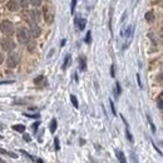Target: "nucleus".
I'll list each match as a JSON object with an SVG mask.
<instances>
[{
	"label": "nucleus",
	"instance_id": "28",
	"mask_svg": "<svg viewBox=\"0 0 163 163\" xmlns=\"http://www.w3.org/2000/svg\"><path fill=\"white\" fill-rule=\"evenodd\" d=\"M75 6H77V0H72V6H70V11L72 13H74Z\"/></svg>",
	"mask_w": 163,
	"mask_h": 163
},
{
	"label": "nucleus",
	"instance_id": "19",
	"mask_svg": "<svg viewBox=\"0 0 163 163\" xmlns=\"http://www.w3.org/2000/svg\"><path fill=\"white\" fill-rule=\"evenodd\" d=\"M117 157L119 159V162H122V163H125V157H124V153L123 152H120V151H117Z\"/></svg>",
	"mask_w": 163,
	"mask_h": 163
},
{
	"label": "nucleus",
	"instance_id": "38",
	"mask_svg": "<svg viewBox=\"0 0 163 163\" xmlns=\"http://www.w3.org/2000/svg\"><path fill=\"white\" fill-rule=\"evenodd\" d=\"M161 78H162V79H163V73H162V74H161Z\"/></svg>",
	"mask_w": 163,
	"mask_h": 163
},
{
	"label": "nucleus",
	"instance_id": "4",
	"mask_svg": "<svg viewBox=\"0 0 163 163\" xmlns=\"http://www.w3.org/2000/svg\"><path fill=\"white\" fill-rule=\"evenodd\" d=\"M19 62V54L14 53V54H9L8 60H6V64H8L9 68H14Z\"/></svg>",
	"mask_w": 163,
	"mask_h": 163
},
{
	"label": "nucleus",
	"instance_id": "12",
	"mask_svg": "<svg viewBox=\"0 0 163 163\" xmlns=\"http://www.w3.org/2000/svg\"><path fill=\"white\" fill-rule=\"evenodd\" d=\"M13 129L17 131V132H19V133H24V132H25V127H24L23 124H14V125H13Z\"/></svg>",
	"mask_w": 163,
	"mask_h": 163
},
{
	"label": "nucleus",
	"instance_id": "26",
	"mask_svg": "<svg viewBox=\"0 0 163 163\" xmlns=\"http://www.w3.org/2000/svg\"><path fill=\"white\" fill-rule=\"evenodd\" d=\"M90 37H92V33H90V32H88V33H87V35H86V43H87V44H89L90 41H92V38H90Z\"/></svg>",
	"mask_w": 163,
	"mask_h": 163
},
{
	"label": "nucleus",
	"instance_id": "39",
	"mask_svg": "<svg viewBox=\"0 0 163 163\" xmlns=\"http://www.w3.org/2000/svg\"><path fill=\"white\" fill-rule=\"evenodd\" d=\"M0 162H2V159H0Z\"/></svg>",
	"mask_w": 163,
	"mask_h": 163
},
{
	"label": "nucleus",
	"instance_id": "24",
	"mask_svg": "<svg viewBox=\"0 0 163 163\" xmlns=\"http://www.w3.org/2000/svg\"><path fill=\"white\" fill-rule=\"evenodd\" d=\"M28 3H29L28 0H19V5L22 6V8H26V6H28Z\"/></svg>",
	"mask_w": 163,
	"mask_h": 163
},
{
	"label": "nucleus",
	"instance_id": "35",
	"mask_svg": "<svg viewBox=\"0 0 163 163\" xmlns=\"http://www.w3.org/2000/svg\"><path fill=\"white\" fill-rule=\"evenodd\" d=\"M11 83H14L13 80H2L0 82V84H11Z\"/></svg>",
	"mask_w": 163,
	"mask_h": 163
},
{
	"label": "nucleus",
	"instance_id": "27",
	"mask_svg": "<svg viewBox=\"0 0 163 163\" xmlns=\"http://www.w3.org/2000/svg\"><path fill=\"white\" fill-rule=\"evenodd\" d=\"M120 92H122V89H120L119 83H117V84H116V95H117V97L120 94Z\"/></svg>",
	"mask_w": 163,
	"mask_h": 163
},
{
	"label": "nucleus",
	"instance_id": "33",
	"mask_svg": "<svg viewBox=\"0 0 163 163\" xmlns=\"http://www.w3.org/2000/svg\"><path fill=\"white\" fill-rule=\"evenodd\" d=\"M39 124H40V122H37V123H34V124L32 125V127H33V131H34V132H37V129H38Z\"/></svg>",
	"mask_w": 163,
	"mask_h": 163
},
{
	"label": "nucleus",
	"instance_id": "9",
	"mask_svg": "<svg viewBox=\"0 0 163 163\" xmlns=\"http://www.w3.org/2000/svg\"><path fill=\"white\" fill-rule=\"evenodd\" d=\"M75 25L79 28V30H83L84 28H86V25H87V20L86 19H83V18H75Z\"/></svg>",
	"mask_w": 163,
	"mask_h": 163
},
{
	"label": "nucleus",
	"instance_id": "36",
	"mask_svg": "<svg viewBox=\"0 0 163 163\" xmlns=\"http://www.w3.org/2000/svg\"><path fill=\"white\" fill-rule=\"evenodd\" d=\"M137 82H138V87L142 88V83H140V77H139V74H137Z\"/></svg>",
	"mask_w": 163,
	"mask_h": 163
},
{
	"label": "nucleus",
	"instance_id": "8",
	"mask_svg": "<svg viewBox=\"0 0 163 163\" xmlns=\"http://www.w3.org/2000/svg\"><path fill=\"white\" fill-rule=\"evenodd\" d=\"M6 6H8V9H9L10 11H18L19 8H20L19 3H18V2H14V0H10V2L6 4Z\"/></svg>",
	"mask_w": 163,
	"mask_h": 163
},
{
	"label": "nucleus",
	"instance_id": "13",
	"mask_svg": "<svg viewBox=\"0 0 163 163\" xmlns=\"http://www.w3.org/2000/svg\"><path fill=\"white\" fill-rule=\"evenodd\" d=\"M144 18H146V20H147L148 23H152L153 20H154V14H153V11H147L146 15H144Z\"/></svg>",
	"mask_w": 163,
	"mask_h": 163
},
{
	"label": "nucleus",
	"instance_id": "31",
	"mask_svg": "<svg viewBox=\"0 0 163 163\" xmlns=\"http://www.w3.org/2000/svg\"><path fill=\"white\" fill-rule=\"evenodd\" d=\"M25 117H28V118H35V119H38L40 116L39 114H26V113H25V114H24Z\"/></svg>",
	"mask_w": 163,
	"mask_h": 163
},
{
	"label": "nucleus",
	"instance_id": "6",
	"mask_svg": "<svg viewBox=\"0 0 163 163\" xmlns=\"http://www.w3.org/2000/svg\"><path fill=\"white\" fill-rule=\"evenodd\" d=\"M44 17H45V20L48 23H52L53 19H54V14L52 11V9L49 6H44Z\"/></svg>",
	"mask_w": 163,
	"mask_h": 163
},
{
	"label": "nucleus",
	"instance_id": "37",
	"mask_svg": "<svg viewBox=\"0 0 163 163\" xmlns=\"http://www.w3.org/2000/svg\"><path fill=\"white\" fill-rule=\"evenodd\" d=\"M2 63H3V55L0 54V64H2Z\"/></svg>",
	"mask_w": 163,
	"mask_h": 163
},
{
	"label": "nucleus",
	"instance_id": "11",
	"mask_svg": "<svg viewBox=\"0 0 163 163\" xmlns=\"http://www.w3.org/2000/svg\"><path fill=\"white\" fill-rule=\"evenodd\" d=\"M22 18L25 20V22L29 23V24H33V23H34V20H33V18H32V13H30V11H24V13L22 14Z\"/></svg>",
	"mask_w": 163,
	"mask_h": 163
},
{
	"label": "nucleus",
	"instance_id": "29",
	"mask_svg": "<svg viewBox=\"0 0 163 163\" xmlns=\"http://www.w3.org/2000/svg\"><path fill=\"white\" fill-rule=\"evenodd\" d=\"M110 77H112V78L116 77V68H114V64L110 67Z\"/></svg>",
	"mask_w": 163,
	"mask_h": 163
},
{
	"label": "nucleus",
	"instance_id": "22",
	"mask_svg": "<svg viewBox=\"0 0 163 163\" xmlns=\"http://www.w3.org/2000/svg\"><path fill=\"white\" fill-rule=\"evenodd\" d=\"M147 119H148V122H149V124H151V129H152V132L154 133V132H155V127H154V123L152 122L151 116H147Z\"/></svg>",
	"mask_w": 163,
	"mask_h": 163
},
{
	"label": "nucleus",
	"instance_id": "25",
	"mask_svg": "<svg viewBox=\"0 0 163 163\" xmlns=\"http://www.w3.org/2000/svg\"><path fill=\"white\" fill-rule=\"evenodd\" d=\"M54 144H55V151H59L60 149V146H59V139L58 138H54Z\"/></svg>",
	"mask_w": 163,
	"mask_h": 163
},
{
	"label": "nucleus",
	"instance_id": "7",
	"mask_svg": "<svg viewBox=\"0 0 163 163\" xmlns=\"http://www.w3.org/2000/svg\"><path fill=\"white\" fill-rule=\"evenodd\" d=\"M30 34H32V37H34V38H38L40 35V29H39V26L37 25V23L30 24Z\"/></svg>",
	"mask_w": 163,
	"mask_h": 163
},
{
	"label": "nucleus",
	"instance_id": "10",
	"mask_svg": "<svg viewBox=\"0 0 163 163\" xmlns=\"http://www.w3.org/2000/svg\"><path fill=\"white\" fill-rule=\"evenodd\" d=\"M34 84H37V86H40V87H44L47 86V79L44 75H39L38 78H35L34 79Z\"/></svg>",
	"mask_w": 163,
	"mask_h": 163
},
{
	"label": "nucleus",
	"instance_id": "16",
	"mask_svg": "<svg viewBox=\"0 0 163 163\" xmlns=\"http://www.w3.org/2000/svg\"><path fill=\"white\" fill-rule=\"evenodd\" d=\"M56 127H58V123H56V119H52L50 125H49V129H50L52 133H54L56 131Z\"/></svg>",
	"mask_w": 163,
	"mask_h": 163
},
{
	"label": "nucleus",
	"instance_id": "20",
	"mask_svg": "<svg viewBox=\"0 0 163 163\" xmlns=\"http://www.w3.org/2000/svg\"><path fill=\"white\" fill-rule=\"evenodd\" d=\"M70 101H72V103H73V105H74V108H79V103H78V99H77V97H75L74 94L70 95Z\"/></svg>",
	"mask_w": 163,
	"mask_h": 163
},
{
	"label": "nucleus",
	"instance_id": "17",
	"mask_svg": "<svg viewBox=\"0 0 163 163\" xmlns=\"http://www.w3.org/2000/svg\"><path fill=\"white\" fill-rule=\"evenodd\" d=\"M70 62H72V56H70V55H67L64 63H63V69H67V68L70 65Z\"/></svg>",
	"mask_w": 163,
	"mask_h": 163
},
{
	"label": "nucleus",
	"instance_id": "14",
	"mask_svg": "<svg viewBox=\"0 0 163 163\" xmlns=\"http://www.w3.org/2000/svg\"><path fill=\"white\" fill-rule=\"evenodd\" d=\"M79 65H80V70H83V72L87 69V62H86L84 56H80L79 58Z\"/></svg>",
	"mask_w": 163,
	"mask_h": 163
},
{
	"label": "nucleus",
	"instance_id": "34",
	"mask_svg": "<svg viewBox=\"0 0 163 163\" xmlns=\"http://www.w3.org/2000/svg\"><path fill=\"white\" fill-rule=\"evenodd\" d=\"M23 137H24V139H25L26 142H30V140H32L30 136H29V134H26V133H24V136H23Z\"/></svg>",
	"mask_w": 163,
	"mask_h": 163
},
{
	"label": "nucleus",
	"instance_id": "1",
	"mask_svg": "<svg viewBox=\"0 0 163 163\" xmlns=\"http://www.w3.org/2000/svg\"><path fill=\"white\" fill-rule=\"evenodd\" d=\"M17 37H18V40L20 41L22 44H25L28 41L30 40V30H28L26 28H19L18 32H17Z\"/></svg>",
	"mask_w": 163,
	"mask_h": 163
},
{
	"label": "nucleus",
	"instance_id": "5",
	"mask_svg": "<svg viewBox=\"0 0 163 163\" xmlns=\"http://www.w3.org/2000/svg\"><path fill=\"white\" fill-rule=\"evenodd\" d=\"M133 34V26L132 25H125L120 29V37L122 38H131Z\"/></svg>",
	"mask_w": 163,
	"mask_h": 163
},
{
	"label": "nucleus",
	"instance_id": "30",
	"mask_svg": "<svg viewBox=\"0 0 163 163\" xmlns=\"http://www.w3.org/2000/svg\"><path fill=\"white\" fill-rule=\"evenodd\" d=\"M158 107H159L161 110H163V97H161L158 99Z\"/></svg>",
	"mask_w": 163,
	"mask_h": 163
},
{
	"label": "nucleus",
	"instance_id": "18",
	"mask_svg": "<svg viewBox=\"0 0 163 163\" xmlns=\"http://www.w3.org/2000/svg\"><path fill=\"white\" fill-rule=\"evenodd\" d=\"M0 153H2V154H6V155H10L11 158H18V155H17L15 153L8 152V151H5V149H2V148H0Z\"/></svg>",
	"mask_w": 163,
	"mask_h": 163
},
{
	"label": "nucleus",
	"instance_id": "15",
	"mask_svg": "<svg viewBox=\"0 0 163 163\" xmlns=\"http://www.w3.org/2000/svg\"><path fill=\"white\" fill-rule=\"evenodd\" d=\"M32 13V18L34 20V23H38L39 20H40V14L37 11V10H34V11H30Z\"/></svg>",
	"mask_w": 163,
	"mask_h": 163
},
{
	"label": "nucleus",
	"instance_id": "21",
	"mask_svg": "<svg viewBox=\"0 0 163 163\" xmlns=\"http://www.w3.org/2000/svg\"><path fill=\"white\" fill-rule=\"evenodd\" d=\"M20 153H23V154H24V155H26V157H28V158H29V159H30V161H33V162H37V159H35V158H34V157H33V155H30V154H29V153H26V152H25V151H24V149H22V151H20Z\"/></svg>",
	"mask_w": 163,
	"mask_h": 163
},
{
	"label": "nucleus",
	"instance_id": "3",
	"mask_svg": "<svg viewBox=\"0 0 163 163\" xmlns=\"http://www.w3.org/2000/svg\"><path fill=\"white\" fill-rule=\"evenodd\" d=\"M2 48H3L4 52H11L15 49V43H14V40L6 38L2 41Z\"/></svg>",
	"mask_w": 163,
	"mask_h": 163
},
{
	"label": "nucleus",
	"instance_id": "2",
	"mask_svg": "<svg viewBox=\"0 0 163 163\" xmlns=\"http://www.w3.org/2000/svg\"><path fill=\"white\" fill-rule=\"evenodd\" d=\"M0 30H2L5 35H11L14 33V26L10 22H8V20H4V22L0 24Z\"/></svg>",
	"mask_w": 163,
	"mask_h": 163
},
{
	"label": "nucleus",
	"instance_id": "32",
	"mask_svg": "<svg viewBox=\"0 0 163 163\" xmlns=\"http://www.w3.org/2000/svg\"><path fill=\"white\" fill-rule=\"evenodd\" d=\"M109 103H110V107H112V112H113V114H117V112H116V107H114V103H113V101H109Z\"/></svg>",
	"mask_w": 163,
	"mask_h": 163
},
{
	"label": "nucleus",
	"instance_id": "23",
	"mask_svg": "<svg viewBox=\"0 0 163 163\" xmlns=\"http://www.w3.org/2000/svg\"><path fill=\"white\" fill-rule=\"evenodd\" d=\"M29 3H30L33 6H40L41 0H29Z\"/></svg>",
	"mask_w": 163,
	"mask_h": 163
}]
</instances>
